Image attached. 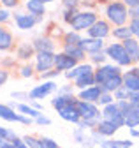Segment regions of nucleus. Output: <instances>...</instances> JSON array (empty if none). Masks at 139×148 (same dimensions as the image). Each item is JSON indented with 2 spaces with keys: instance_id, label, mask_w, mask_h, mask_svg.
Masks as SVG:
<instances>
[{
  "instance_id": "obj_1",
  "label": "nucleus",
  "mask_w": 139,
  "mask_h": 148,
  "mask_svg": "<svg viewBox=\"0 0 139 148\" xmlns=\"http://www.w3.org/2000/svg\"><path fill=\"white\" fill-rule=\"evenodd\" d=\"M102 115L106 120L113 122L116 127H121V125H125V118H123V113L118 109V104L111 102V104H106V108H104L102 111Z\"/></svg>"
},
{
  "instance_id": "obj_2",
  "label": "nucleus",
  "mask_w": 139,
  "mask_h": 148,
  "mask_svg": "<svg viewBox=\"0 0 139 148\" xmlns=\"http://www.w3.org/2000/svg\"><path fill=\"white\" fill-rule=\"evenodd\" d=\"M95 23V14L93 12H78L72 20H71V27L74 30H84L90 28Z\"/></svg>"
},
{
  "instance_id": "obj_3",
  "label": "nucleus",
  "mask_w": 139,
  "mask_h": 148,
  "mask_svg": "<svg viewBox=\"0 0 139 148\" xmlns=\"http://www.w3.org/2000/svg\"><path fill=\"white\" fill-rule=\"evenodd\" d=\"M108 18L114 25H123L125 20H127V9H125V5L123 4H118V2L111 4L108 7Z\"/></svg>"
},
{
  "instance_id": "obj_4",
  "label": "nucleus",
  "mask_w": 139,
  "mask_h": 148,
  "mask_svg": "<svg viewBox=\"0 0 139 148\" xmlns=\"http://www.w3.org/2000/svg\"><path fill=\"white\" fill-rule=\"evenodd\" d=\"M74 108L78 109L79 116H83L84 120H93V118H97V120H99V109H97L92 102L78 101V102H74Z\"/></svg>"
},
{
  "instance_id": "obj_5",
  "label": "nucleus",
  "mask_w": 139,
  "mask_h": 148,
  "mask_svg": "<svg viewBox=\"0 0 139 148\" xmlns=\"http://www.w3.org/2000/svg\"><path fill=\"white\" fill-rule=\"evenodd\" d=\"M108 55L111 58H114L120 65H129L132 62L130 57L127 55V51H125V48H123V44H111L108 48Z\"/></svg>"
},
{
  "instance_id": "obj_6",
  "label": "nucleus",
  "mask_w": 139,
  "mask_h": 148,
  "mask_svg": "<svg viewBox=\"0 0 139 148\" xmlns=\"http://www.w3.org/2000/svg\"><path fill=\"white\" fill-rule=\"evenodd\" d=\"M53 64H55V55L51 51H39L37 53V71L46 72L48 69H51Z\"/></svg>"
},
{
  "instance_id": "obj_7",
  "label": "nucleus",
  "mask_w": 139,
  "mask_h": 148,
  "mask_svg": "<svg viewBox=\"0 0 139 148\" xmlns=\"http://www.w3.org/2000/svg\"><path fill=\"white\" fill-rule=\"evenodd\" d=\"M116 74H120V69H118V67H113V65H104V67H100L99 71H95L93 78H95V81H97L99 85H102L106 79H109L111 76H116Z\"/></svg>"
},
{
  "instance_id": "obj_8",
  "label": "nucleus",
  "mask_w": 139,
  "mask_h": 148,
  "mask_svg": "<svg viewBox=\"0 0 139 148\" xmlns=\"http://www.w3.org/2000/svg\"><path fill=\"white\" fill-rule=\"evenodd\" d=\"M0 118H4V120H9V122H21V123H30V118L27 116H21L18 113H14V111L9 108V106H2L0 104Z\"/></svg>"
},
{
  "instance_id": "obj_9",
  "label": "nucleus",
  "mask_w": 139,
  "mask_h": 148,
  "mask_svg": "<svg viewBox=\"0 0 139 148\" xmlns=\"http://www.w3.org/2000/svg\"><path fill=\"white\" fill-rule=\"evenodd\" d=\"M58 115L63 118V120H67V122H72V123H78L79 122V113H78V109L74 108V104H67V106H63V108H60L58 109Z\"/></svg>"
},
{
  "instance_id": "obj_10",
  "label": "nucleus",
  "mask_w": 139,
  "mask_h": 148,
  "mask_svg": "<svg viewBox=\"0 0 139 148\" xmlns=\"http://www.w3.org/2000/svg\"><path fill=\"white\" fill-rule=\"evenodd\" d=\"M76 58L69 57L67 53H62V55H55V65L58 71H67V69H74L76 65Z\"/></svg>"
},
{
  "instance_id": "obj_11",
  "label": "nucleus",
  "mask_w": 139,
  "mask_h": 148,
  "mask_svg": "<svg viewBox=\"0 0 139 148\" xmlns=\"http://www.w3.org/2000/svg\"><path fill=\"white\" fill-rule=\"evenodd\" d=\"M123 86L129 92H137L139 90V69H134L132 72H127L123 76Z\"/></svg>"
},
{
  "instance_id": "obj_12",
  "label": "nucleus",
  "mask_w": 139,
  "mask_h": 148,
  "mask_svg": "<svg viewBox=\"0 0 139 148\" xmlns=\"http://www.w3.org/2000/svg\"><path fill=\"white\" fill-rule=\"evenodd\" d=\"M90 37H95V39H104L109 34V27L106 21H95L90 28H88Z\"/></svg>"
},
{
  "instance_id": "obj_13",
  "label": "nucleus",
  "mask_w": 139,
  "mask_h": 148,
  "mask_svg": "<svg viewBox=\"0 0 139 148\" xmlns=\"http://www.w3.org/2000/svg\"><path fill=\"white\" fill-rule=\"evenodd\" d=\"M57 88V85L55 83H44V85H39V86H35L30 94H28V97H32V99H42V97H46L48 94H51Z\"/></svg>"
},
{
  "instance_id": "obj_14",
  "label": "nucleus",
  "mask_w": 139,
  "mask_h": 148,
  "mask_svg": "<svg viewBox=\"0 0 139 148\" xmlns=\"http://www.w3.org/2000/svg\"><path fill=\"white\" fill-rule=\"evenodd\" d=\"M123 118H125V125H129L130 129L132 127H137L139 125V106H129L127 111H123Z\"/></svg>"
},
{
  "instance_id": "obj_15",
  "label": "nucleus",
  "mask_w": 139,
  "mask_h": 148,
  "mask_svg": "<svg viewBox=\"0 0 139 148\" xmlns=\"http://www.w3.org/2000/svg\"><path fill=\"white\" fill-rule=\"evenodd\" d=\"M79 46L84 49V51H90V53H97V51H102V39H95V37H90V39H81Z\"/></svg>"
},
{
  "instance_id": "obj_16",
  "label": "nucleus",
  "mask_w": 139,
  "mask_h": 148,
  "mask_svg": "<svg viewBox=\"0 0 139 148\" xmlns=\"http://www.w3.org/2000/svg\"><path fill=\"white\" fill-rule=\"evenodd\" d=\"M100 94H102L100 86H88V88H83L79 99L81 101H86V102H93V101H99Z\"/></svg>"
},
{
  "instance_id": "obj_17",
  "label": "nucleus",
  "mask_w": 139,
  "mask_h": 148,
  "mask_svg": "<svg viewBox=\"0 0 139 148\" xmlns=\"http://www.w3.org/2000/svg\"><path fill=\"white\" fill-rule=\"evenodd\" d=\"M123 85V78L120 76V74H116V76H111L109 79H106L102 85H100V90L102 92H113V90H116L118 86H121Z\"/></svg>"
},
{
  "instance_id": "obj_18",
  "label": "nucleus",
  "mask_w": 139,
  "mask_h": 148,
  "mask_svg": "<svg viewBox=\"0 0 139 148\" xmlns=\"http://www.w3.org/2000/svg\"><path fill=\"white\" fill-rule=\"evenodd\" d=\"M123 48H125V51H127V55L130 57L132 62H137L139 60V44L134 39H130V37H129V39H125Z\"/></svg>"
},
{
  "instance_id": "obj_19",
  "label": "nucleus",
  "mask_w": 139,
  "mask_h": 148,
  "mask_svg": "<svg viewBox=\"0 0 139 148\" xmlns=\"http://www.w3.org/2000/svg\"><path fill=\"white\" fill-rule=\"evenodd\" d=\"M116 131H118V127L113 122H109V120H104V122H100L97 125V132L102 134V136H113Z\"/></svg>"
},
{
  "instance_id": "obj_20",
  "label": "nucleus",
  "mask_w": 139,
  "mask_h": 148,
  "mask_svg": "<svg viewBox=\"0 0 139 148\" xmlns=\"http://www.w3.org/2000/svg\"><path fill=\"white\" fill-rule=\"evenodd\" d=\"M16 23H18V27L21 30H28V28L33 27L35 20H33L30 14H16Z\"/></svg>"
},
{
  "instance_id": "obj_21",
  "label": "nucleus",
  "mask_w": 139,
  "mask_h": 148,
  "mask_svg": "<svg viewBox=\"0 0 139 148\" xmlns=\"http://www.w3.org/2000/svg\"><path fill=\"white\" fill-rule=\"evenodd\" d=\"M65 53L69 55V57L76 58V60H81L84 57V49L79 44H65Z\"/></svg>"
},
{
  "instance_id": "obj_22",
  "label": "nucleus",
  "mask_w": 139,
  "mask_h": 148,
  "mask_svg": "<svg viewBox=\"0 0 139 148\" xmlns=\"http://www.w3.org/2000/svg\"><path fill=\"white\" fill-rule=\"evenodd\" d=\"M95 83V78H93V72H86V74H81V76L76 78V86L78 88H88L90 85Z\"/></svg>"
},
{
  "instance_id": "obj_23",
  "label": "nucleus",
  "mask_w": 139,
  "mask_h": 148,
  "mask_svg": "<svg viewBox=\"0 0 139 148\" xmlns=\"http://www.w3.org/2000/svg\"><path fill=\"white\" fill-rule=\"evenodd\" d=\"M132 146V141H127V139H116V141H104L102 143V148H130Z\"/></svg>"
},
{
  "instance_id": "obj_24",
  "label": "nucleus",
  "mask_w": 139,
  "mask_h": 148,
  "mask_svg": "<svg viewBox=\"0 0 139 148\" xmlns=\"http://www.w3.org/2000/svg\"><path fill=\"white\" fill-rule=\"evenodd\" d=\"M27 7H28L30 14H42L44 12V2H41V0H28Z\"/></svg>"
},
{
  "instance_id": "obj_25",
  "label": "nucleus",
  "mask_w": 139,
  "mask_h": 148,
  "mask_svg": "<svg viewBox=\"0 0 139 148\" xmlns=\"http://www.w3.org/2000/svg\"><path fill=\"white\" fill-rule=\"evenodd\" d=\"M74 102H76V101H74L72 95H58V97L53 99V106H55L57 109H60V108H63V106H67V104H74Z\"/></svg>"
},
{
  "instance_id": "obj_26",
  "label": "nucleus",
  "mask_w": 139,
  "mask_h": 148,
  "mask_svg": "<svg viewBox=\"0 0 139 148\" xmlns=\"http://www.w3.org/2000/svg\"><path fill=\"white\" fill-rule=\"evenodd\" d=\"M11 44H12V37H11V34L0 28V49H7Z\"/></svg>"
},
{
  "instance_id": "obj_27",
  "label": "nucleus",
  "mask_w": 139,
  "mask_h": 148,
  "mask_svg": "<svg viewBox=\"0 0 139 148\" xmlns=\"http://www.w3.org/2000/svg\"><path fill=\"white\" fill-rule=\"evenodd\" d=\"M86 72H93L90 65H81V67H76L74 71H69L67 72V78H78L81 74H86Z\"/></svg>"
},
{
  "instance_id": "obj_28",
  "label": "nucleus",
  "mask_w": 139,
  "mask_h": 148,
  "mask_svg": "<svg viewBox=\"0 0 139 148\" xmlns=\"http://www.w3.org/2000/svg\"><path fill=\"white\" fill-rule=\"evenodd\" d=\"M35 48L39 51H53V42L49 39H37L35 41Z\"/></svg>"
},
{
  "instance_id": "obj_29",
  "label": "nucleus",
  "mask_w": 139,
  "mask_h": 148,
  "mask_svg": "<svg viewBox=\"0 0 139 148\" xmlns=\"http://www.w3.org/2000/svg\"><path fill=\"white\" fill-rule=\"evenodd\" d=\"M130 34H132V32H130L129 27H120V28L114 30V37H118V39H129Z\"/></svg>"
},
{
  "instance_id": "obj_30",
  "label": "nucleus",
  "mask_w": 139,
  "mask_h": 148,
  "mask_svg": "<svg viewBox=\"0 0 139 148\" xmlns=\"http://www.w3.org/2000/svg\"><path fill=\"white\" fill-rule=\"evenodd\" d=\"M16 108H18L20 111H21V113H25V115H28V116H39L41 113H37V111L35 109H33V108H30V106H25V104H18V106H16Z\"/></svg>"
},
{
  "instance_id": "obj_31",
  "label": "nucleus",
  "mask_w": 139,
  "mask_h": 148,
  "mask_svg": "<svg viewBox=\"0 0 139 148\" xmlns=\"http://www.w3.org/2000/svg\"><path fill=\"white\" fill-rule=\"evenodd\" d=\"M23 141H25V145H27L28 148H42V143H41V141H37L35 138L27 136V138H23Z\"/></svg>"
},
{
  "instance_id": "obj_32",
  "label": "nucleus",
  "mask_w": 139,
  "mask_h": 148,
  "mask_svg": "<svg viewBox=\"0 0 139 148\" xmlns=\"http://www.w3.org/2000/svg\"><path fill=\"white\" fill-rule=\"evenodd\" d=\"M114 92H116V99H120V101H123V99H127V97H129V90H127L123 85L118 86Z\"/></svg>"
},
{
  "instance_id": "obj_33",
  "label": "nucleus",
  "mask_w": 139,
  "mask_h": 148,
  "mask_svg": "<svg viewBox=\"0 0 139 148\" xmlns=\"http://www.w3.org/2000/svg\"><path fill=\"white\" fill-rule=\"evenodd\" d=\"M81 42V37L76 34H67L65 35V44H79Z\"/></svg>"
},
{
  "instance_id": "obj_34",
  "label": "nucleus",
  "mask_w": 139,
  "mask_h": 148,
  "mask_svg": "<svg viewBox=\"0 0 139 148\" xmlns=\"http://www.w3.org/2000/svg\"><path fill=\"white\" fill-rule=\"evenodd\" d=\"M127 99H130L132 106H139V90L137 92H129V97Z\"/></svg>"
},
{
  "instance_id": "obj_35",
  "label": "nucleus",
  "mask_w": 139,
  "mask_h": 148,
  "mask_svg": "<svg viewBox=\"0 0 139 148\" xmlns=\"http://www.w3.org/2000/svg\"><path fill=\"white\" fill-rule=\"evenodd\" d=\"M41 143H42V148H58V145L53 139H49V138H42Z\"/></svg>"
},
{
  "instance_id": "obj_36",
  "label": "nucleus",
  "mask_w": 139,
  "mask_h": 148,
  "mask_svg": "<svg viewBox=\"0 0 139 148\" xmlns=\"http://www.w3.org/2000/svg\"><path fill=\"white\" fill-rule=\"evenodd\" d=\"M99 101H100V104H111L113 102V97L108 94V92H102L100 97H99Z\"/></svg>"
},
{
  "instance_id": "obj_37",
  "label": "nucleus",
  "mask_w": 139,
  "mask_h": 148,
  "mask_svg": "<svg viewBox=\"0 0 139 148\" xmlns=\"http://www.w3.org/2000/svg\"><path fill=\"white\" fill-rule=\"evenodd\" d=\"M30 53H32V48H30V46H23V48H20V58H28V57H30Z\"/></svg>"
},
{
  "instance_id": "obj_38",
  "label": "nucleus",
  "mask_w": 139,
  "mask_h": 148,
  "mask_svg": "<svg viewBox=\"0 0 139 148\" xmlns=\"http://www.w3.org/2000/svg\"><path fill=\"white\" fill-rule=\"evenodd\" d=\"M130 32H132L134 35L139 37V18H136V20L132 21V25H130Z\"/></svg>"
},
{
  "instance_id": "obj_39",
  "label": "nucleus",
  "mask_w": 139,
  "mask_h": 148,
  "mask_svg": "<svg viewBox=\"0 0 139 148\" xmlns=\"http://www.w3.org/2000/svg\"><path fill=\"white\" fill-rule=\"evenodd\" d=\"M11 143H12V146H14V148H28V146L25 145V141H21V139H18V138H14Z\"/></svg>"
},
{
  "instance_id": "obj_40",
  "label": "nucleus",
  "mask_w": 139,
  "mask_h": 148,
  "mask_svg": "<svg viewBox=\"0 0 139 148\" xmlns=\"http://www.w3.org/2000/svg\"><path fill=\"white\" fill-rule=\"evenodd\" d=\"M92 58H93L95 62H102V60L106 58V57H104V53H102V51H100V53L97 51V53H93V57H92Z\"/></svg>"
},
{
  "instance_id": "obj_41",
  "label": "nucleus",
  "mask_w": 139,
  "mask_h": 148,
  "mask_svg": "<svg viewBox=\"0 0 139 148\" xmlns=\"http://www.w3.org/2000/svg\"><path fill=\"white\" fill-rule=\"evenodd\" d=\"M21 76H23V78L32 76V67H23V69H21Z\"/></svg>"
},
{
  "instance_id": "obj_42",
  "label": "nucleus",
  "mask_w": 139,
  "mask_h": 148,
  "mask_svg": "<svg viewBox=\"0 0 139 148\" xmlns=\"http://www.w3.org/2000/svg\"><path fill=\"white\" fill-rule=\"evenodd\" d=\"M37 123H41V125H48V123H51V120L49 118H46V116H37Z\"/></svg>"
},
{
  "instance_id": "obj_43",
  "label": "nucleus",
  "mask_w": 139,
  "mask_h": 148,
  "mask_svg": "<svg viewBox=\"0 0 139 148\" xmlns=\"http://www.w3.org/2000/svg\"><path fill=\"white\" fill-rule=\"evenodd\" d=\"M123 2H125L129 7H137V5H139V0H123Z\"/></svg>"
},
{
  "instance_id": "obj_44",
  "label": "nucleus",
  "mask_w": 139,
  "mask_h": 148,
  "mask_svg": "<svg viewBox=\"0 0 139 148\" xmlns=\"http://www.w3.org/2000/svg\"><path fill=\"white\" fill-rule=\"evenodd\" d=\"M7 81V72L5 71H0V85H4Z\"/></svg>"
},
{
  "instance_id": "obj_45",
  "label": "nucleus",
  "mask_w": 139,
  "mask_h": 148,
  "mask_svg": "<svg viewBox=\"0 0 139 148\" xmlns=\"http://www.w3.org/2000/svg\"><path fill=\"white\" fill-rule=\"evenodd\" d=\"M9 20V12L7 11H0V21H5Z\"/></svg>"
},
{
  "instance_id": "obj_46",
  "label": "nucleus",
  "mask_w": 139,
  "mask_h": 148,
  "mask_svg": "<svg viewBox=\"0 0 139 148\" xmlns=\"http://www.w3.org/2000/svg\"><path fill=\"white\" fill-rule=\"evenodd\" d=\"M0 148H14V146H12V143H9V141L4 139L2 143H0Z\"/></svg>"
},
{
  "instance_id": "obj_47",
  "label": "nucleus",
  "mask_w": 139,
  "mask_h": 148,
  "mask_svg": "<svg viewBox=\"0 0 139 148\" xmlns=\"http://www.w3.org/2000/svg\"><path fill=\"white\" fill-rule=\"evenodd\" d=\"M2 2H4L5 5H9V7H12V5H16V2H18V0H2Z\"/></svg>"
},
{
  "instance_id": "obj_48",
  "label": "nucleus",
  "mask_w": 139,
  "mask_h": 148,
  "mask_svg": "<svg viewBox=\"0 0 139 148\" xmlns=\"http://www.w3.org/2000/svg\"><path fill=\"white\" fill-rule=\"evenodd\" d=\"M7 134H9V131H7V129H2V127H0V138H7Z\"/></svg>"
},
{
  "instance_id": "obj_49",
  "label": "nucleus",
  "mask_w": 139,
  "mask_h": 148,
  "mask_svg": "<svg viewBox=\"0 0 139 148\" xmlns=\"http://www.w3.org/2000/svg\"><path fill=\"white\" fill-rule=\"evenodd\" d=\"M76 4H78L76 0H65V5H67V7H74Z\"/></svg>"
},
{
  "instance_id": "obj_50",
  "label": "nucleus",
  "mask_w": 139,
  "mask_h": 148,
  "mask_svg": "<svg viewBox=\"0 0 139 148\" xmlns=\"http://www.w3.org/2000/svg\"><path fill=\"white\" fill-rule=\"evenodd\" d=\"M132 16L134 18H139V5L137 7H132Z\"/></svg>"
},
{
  "instance_id": "obj_51",
  "label": "nucleus",
  "mask_w": 139,
  "mask_h": 148,
  "mask_svg": "<svg viewBox=\"0 0 139 148\" xmlns=\"http://www.w3.org/2000/svg\"><path fill=\"white\" fill-rule=\"evenodd\" d=\"M132 136H136V138H139V131H134V129H132Z\"/></svg>"
},
{
  "instance_id": "obj_52",
  "label": "nucleus",
  "mask_w": 139,
  "mask_h": 148,
  "mask_svg": "<svg viewBox=\"0 0 139 148\" xmlns=\"http://www.w3.org/2000/svg\"><path fill=\"white\" fill-rule=\"evenodd\" d=\"M41 2H51V0H41Z\"/></svg>"
},
{
  "instance_id": "obj_53",
  "label": "nucleus",
  "mask_w": 139,
  "mask_h": 148,
  "mask_svg": "<svg viewBox=\"0 0 139 148\" xmlns=\"http://www.w3.org/2000/svg\"><path fill=\"white\" fill-rule=\"evenodd\" d=\"M2 141H4V138H0V143H2Z\"/></svg>"
}]
</instances>
